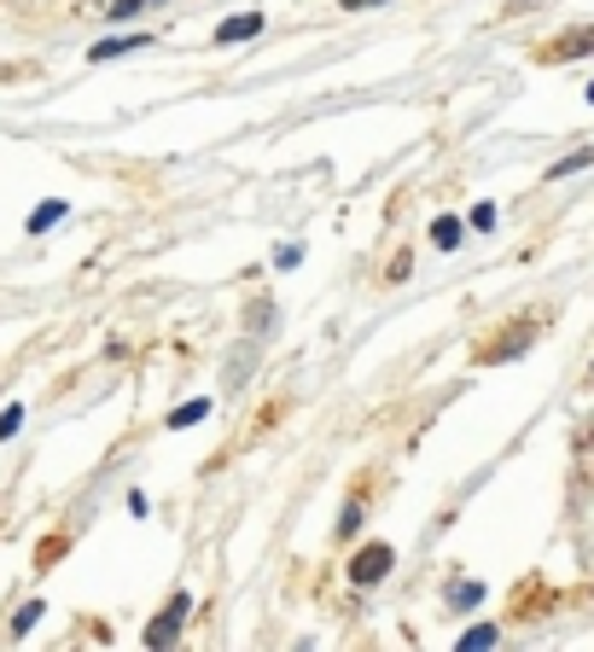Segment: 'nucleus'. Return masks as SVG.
<instances>
[{
  "mask_svg": "<svg viewBox=\"0 0 594 652\" xmlns=\"http://www.w3.org/2000/svg\"><path fill=\"white\" fill-rule=\"evenodd\" d=\"M391 542H368V547H361V554L350 559V583L356 588H373V583H384V577H391Z\"/></svg>",
  "mask_w": 594,
  "mask_h": 652,
  "instance_id": "1",
  "label": "nucleus"
},
{
  "mask_svg": "<svg viewBox=\"0 0 594 652\" xmlns=\"http://www.w3.org/2000/svg\"><path fill=\"white\" fill-rule=\"evenodd\" d=\"M256 368H263V338H240V344L227 350V361H222V379L240 390V385H251Z\"/></svg>",
  "mask_w": 594,
  "mask_h": 652,
  "instance_id": "2",
  "label": "nucleus"
},
{
  "mask_svg": "<svg viewBox=\"0 0 594 652\" xmlns=\"http://www.w3.org/2000/svg\"><path fill=\"white\" fill-rule=\"evenodd\" d=\"M187 612H193V606H187V594H175L169 606H164V617L146 630V646H169V641H175V630L187 623Z\"/></svg>",
  "mask_w": 594,
  "mask_h": 652,
  "instance_id": "3",
  "label": "nucleus"
},
{
  "mask_svg": "<svg viewBox=\"0 0 594 652\" xmlns=\"http://www.w3.org/2000/svg\"><path fill=\"white\" fill-rule=\"evenodd\" d=\"M274 327H280V309H274L269 298H251V303H245V332H251V338H269Z\"/></svg>",
  "mask_w": 594,
  "mask_h": 652,
  "instance_id": "4",
  "label": "nucleus"
},
{
  "mask_svg": "<svg viewBox=\"0 0 594 652\" xmlns=\"http://www.w3.org/2000/svg\"><path fill=\"white\" fill-rule=\"evenodd\" d=\"M256 30H263V18L245 12V18H227V23H216V41H222V47H227V41H251Z\"/></svg>",
  "mask_w": 594,
  "mask_h": 652,
  "instance_id": "5",
  "label": "nucleus"
},
{
  "mask_svg": "<svg viewBox=\"0 0 594 652\" xmlns=\"http://www.w3.org/2000/svg\"><path fill=\"white\" fill-rule=\"evenodd\" d=\"M140 47H146L140 36H135V41H99V47H94L88 59H123V53H140Z\"/></svg>",
  "mask_w": 594,
  "mask_h": 652,
  "instance_id": "6",
  "label": "nucleus"
},
{
  "mask_svg": "<svg viewBox=\"0 0 594 652\" xmlns=\"http://www.w3.org/2000/svg\"><path fill=\"white\" fill-rule=\"evenodd\" d=\"M502 635L496 630H489V623H478V630H467V635H460V652H484V646H496Z\"/></svg>",
  "mask_w": 594,
  "mask_h": 652,
  "instance_id": "7",
  "label": "nucleus"
},
{
  "mask_svg": "<svg viewBox=\"0 0 594 652\" xmlns=\"http://www.w3.org/2000/svg\"><path fill=\"white\" fill-rule=\"evenodd\" d=\"M588 164H594V146H583V152H572V158H559V164H554L548 175L559 181V175H577V169H588Z\"/></svg>",
  "mask_w": 594,
  "mask_h": 652,
  "instance_id": "8",
  "label": "nucleus"
},
{
  "mask_svg": "<svg viewBox=\"0 0 594 652\" xmlns=\"http://www.w3.org/2000/svg\"><path fill=\"white\" fill-rule=\"evenodd\" d=\"M431 240L444 245V251H455V245H460V222H455V216H444V222L431 227Z\"/></svg>",
  "mask_w": 594,
  "mask_h": 652,
  "instance_id": "9",
  "label": "nucleus"
},
{
  "mask_svg": "<svg viewBox=\"0 0 594 652\" xmlns=\"http://www.w3.org/2000/svg\"><path fill=\"white\" fill-rule=\"evenodd\" d=\"M59 216H65V204H59V198H53V204H41V211H30V233H41V227H53Z\"/></svg>",
  "mask_w": 594,
  "mask_h": 652,
  "instance_id": "10",
  "label": "nucleus"
},
{
  "mask_svg": "<svg viewBox=\"0 0 594 652\" xmlns=\"http://www.w3.org/2000/svg\"><path fill=\"white\" fill-rule=\"evenodd\" d=\"M41 612H47V606H41V600H30V606H23V612L12 617V630H18V635H30V630H36V617H41Z\"/></svg>",
  "mask_w": 594,
  "mask_h": 652,
  "instance_id": "11",
  "label": "nucleus"
},
{
  "mask_svg": "<svg viewBox=\"0 0 594 652\" xmlns=\"http://www.w3.org/2000/svg\"><path fill=\"white\" fill-rule=\"evenodd\" d=\"M106 12H111L117 23H128V18H140V12H146V0H111Z\"/></svg>",
  "mask_w": 594,
  "mask_h": 652,
  "instance_id": "12",
  "label": "nucleus"
},
{
  "mask_svg": "<svg viewBox=\"0 0 594 652\" xmlns=\"http://www.w3.org/2000/svg\"><path fill=\"white\" fill-rule=\"evenodd\" d=\"M449 600H455V606H478L484 588H478V583H455V588H449Z\"/></svg>",
  "mask_w": 594,
  "mask_h": 652,
  "instance_id": "13",
  "label": "nucleus"
},
{
  "mask_svg": "<svg viewBox=\"0 0 594 652\" xmlns=\"http://www.w3.org/2000/svg\"><path fill=\"white\" fill-rule=\"evenodd\" d=\"M204 413H211V402H187L175 413V426H193V420H204Z\"/></svg>",
  "mask_w": 594,
  "mask_h": 652,
  "instance_id": "14",
  "label": "nucleus"
},
{
  "mask_svg": "<svg viewBox=\"0 0 594 652\" xmlns=\"http://www.w3.org/2000/svg\"><path fill=\"white\" fill-rule=\"evenodd\" d=\"M356 525H361V507L350 502V507H344V518H339V536H356Z\"/></svg>",
  "mask_w": 594,
  "mask_h": 652,
  "instance_id": "15",
  "label": "nucleus"
},
{
  "mask_svg": "<svg viewBox=\"0 0 594 652\" xmlns=\"http://www.w3.org/2000/svg\"><path fill=\"white\" fill-rule=\"evenodd\" d=\"M303 263V251L298 245H286V251H274V269H298Z\"/></svg>",
  "mask_w": 594,
  "mask_h": 652,
  "instance_id": "16",
  "label": "nucleus"
},
{
  "mask_svg": "<svg viewBox=\"0 0 594 652\" xmlns=\"http://www.w3.org/2000/svg\"><path fill=\"white\" fill-rule=\"evenodd\" d=\"M18 420H23V408H18V402H12V408H7V413H0V437H12V431H18Z\"/></svg>",
  "mask_w": 594,
  "mask_h": 652,
  "instance_id": "17",
  "label": "nucleus"
},
{
  "mask_svg": "<svg viewBox=\"0 0 594 652\" xmlns=\"http://www.w3.org/2000/svg\"><path fill=\"white\" fill-rule=\"evenodd\" d=\"M473 227H496V204H478V211H473Z\"/></svg>",
  "mask_w": 594,
  "mask_h": 652,
  "instance_id": "18",
  "label": "nucleus"
},
{
  "mask_svg": "<svg viewBox=\"0 0 594 652\" xmlns=\"http://www.w3.org/2000/svg\"><path fill=\"white\" fill-rule=\"evenodd\" d=\"M344 7H350V12H361V7H384V0H344Z\"/></svg>",
  "mask_w": 594,
  "mask_h": 652,
  "instance_id": "19",
  "label": "nucleus"
},
{
  "mask_svg": "<svg viewBox=\"0 0 594 652\" xmlns=\"http://www.w3.org/2000/svg\"><path fill=\"white\" fill-rule=\"evenodd\" d=\"M146 7H164V0H146Z\"/></svg>",
  "mask_w": 594,
  "mask_h": 652,
  "instance_id": "20",
  "label": "nucleus"
},
{
  "mask_svg": "<svg viewBox=\"0 0 594 652\" xmlns=\"http://www.w3.org/2000/svg\"><path fill=\"white\" fill-rule=\"evenodd\" d=\"M588 99H594V82H588Z\"/></svg>",
  "mask_w": 594,
  "mask_h": 652,
  "instance_id": "21",
  "label": "nucleus"
}]
</instances>
